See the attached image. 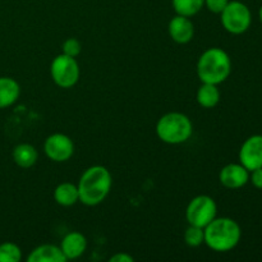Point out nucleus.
Here are the masks:
<instances>
[{
	"label": "nucleus",
	"instance_id": "1a4fd4ad",
	"mask_svg": "<svg viewBox=\"0 0 262 262\" xmlns=\"http://www.w3.org/2000/svg\"><path fill=\"white\" fill-rule=\"evenodd\" d=\"M239 163L252 171L262 168V135H253L243 142L239 150Z\"/></svg>",
	"mask_w": 262,
	"mask_h": 262
},
{
	"label": "nucleus",
	"instance_id": "ddd939ff",
	"mask_svg": "<svg viewBox=\"0 0 262 262\" xmlns=\"http://www.w3.org/2000/svg\"><path fill=\"white\" fill-rule=\"evenodd\" d=\"M28 262H66L60 247L55 245H41L36 247L27 257Z\"/></svg>",
	"mask_w": 262,
	"mask_h": 262
},
{
	"label": "nucleus",
	"instance_id": "423d86ee",
	"mask_svg": "<svg viewBox=\"0 0 262 262\" xmlns=\"http://www.w3.org/2000/svg\"><path fill=\"white\" fill-rule=\"evenodd\" d=\"M51 78L61 89H71L79 79V66L76 58L66 54L55 56L50 67Z\"/></svg>",
	"mask_w": 262,
	"mask_h": 262
},
{
	"label": "nucleus",
	"instance_id": "412c9836",
	"mask_svg": "<svg viewBox=\"0 0 262 262\" xmlns=\"http://www.w3.org/2000/svg\"><path fill=\"white\" fill-rule=\"evenodd\" d=\"M82 50L81 42H79L77 38H67L63 43V54L68 56H73V58H77L79 55Z\"/></svg>",
	"mask_w": 262,
	"mask_h": 262
},
{
	"label": "nucleus",
	"instance_id": "0eeeda50",
	"mask_svg": "<svg viewBox=\"0 0 262 262\" xmlns=\"http://www.w3.org/2000/svg\"><path fill=\"white\" fill-rule=\"evenodd\" d=\"M217 206L212 197L201 194L192 200L186 210V217L189 225L205 228L216 217Z\"/></svg>",
	"mask_w": 262,
	"mask_h": 262
},
{
	"label": "nucleus",
	"instance_id": "4be33fe9",
	"mask_svg": "<svg viewBox=\"0 0 262 262\" xmlns=\"http://www.w3.org/2000/svg\"><path fill=\"white\" fill-rule=\"evenodd\" d=\"M228 3H229V0H205V5H206L207 9L215 14H220L225 9Z\"/></svg>",
	"mask_w": 262,
	"mask_h": 262
},
{
	"label": "nucleus",
	"instance_id": "f03ea898",
	"mask_svg": "<svg viewBox=\"0 0 262 262\" xmlns=\"http://www.w3.org/2000/svg\"><path fill=\"white\" fill-rule=\"evenodd\" d=\"M205 243L216 252H228L235 248L242 237L239 224L230 217H215L204 228Z\"/></svg>",
	"mask_w": 262,
	"mask_h": 262
},
{
	"label": "nucleus",
	"instance_id": "39448f33",
	"mask_svg": "<svg viewBox=\"0 0 262 262\" xmlns=\"http://www.w3.org/2000/svg\"><path fill=\"white\" fill-rule=\"evenodd\" d=\"M220 15H222L223 27L233 35L245 33L252 23V14H251L250 8L245 3L238 2V0L228 3Z\"/></svg>",
	"mask_w": 262,
	"mask_h": 262
},
{
	"label": "nucleus",
	"instance_id": "393cba45",
	"mask_svg": "<svg viewBox=\"0 0 262 262\" xmlns=\"http://www.w3.org/2000/svg\"><path fill=\"white\" fill-rule=\"evenodd\" d=\"M258 18H260V22L262 23V5H261L260 10H258Z\"/></svg>",
	"mask_w": 262,
	"mask_h": 262
},
{
	"label": "nucleus",
	"instance_id": "4468645a",
	"mask_svg": "<svg viewBox=\"0 0 262 262\" xmlns=\"http://www.w3.org/2000/svg\"><path fill=\"white\" fill-rule=\"evenodd\" d=\"M20 94V87L14 78L0 77V109L14 104Z\"/></svg>",
	"mask_w": 262,
	"mask_h": 262
},
{
	"label": "nucleus",
	"instance_id": "b1692460",
	"mask_svg": "<svg viewBox=\"0 0 262 262\" xmlns=\"http://www.w3.org/2000/svg\"><path fill=\"white\" fill-rule=\"evenodd\" d=\"M110 261L112 262H133L135 261V258H133L130 255H128V253L122 252V253H117V255L112 256V257H110Z\"/></svg>",
	"mask_w": 262,
	"mask_h": 262
},
{
	"label": "nucleus",
	"instance_id": "9b49d317",
	"mask_svg": "<svg viewBox=\"0 0 262 262\" xmlns=\"http://www.w3.org/2000/svg\"><path fill=\"white\" fill-rule=\"evenodd\" d=\"M168 31L171 40L176 41L177 43L189 42L194 35V27L192 20L188 17L179 14H177V17H174L169 22Z\"/></svg>",
	"mask_w": 262,
	"mask_h": 262
},
{
	"label": "nucleus",
	"instance_id": "f257e3e1",
	"mask_svg": "<svg viewBox=\"0 0 262 262\" xmlns=\"http://www.w3.org/2000/svg\"><path fill=\"white\" fill-rule=\"evenodd\" d=\"M112 174L105 166L94 165L86 169L78 182L79 201L86 206L101 204L112 189Z\"/></svg>",
	"mask_w": 262,
	"mask_h": 262
},
{
	"label": "nucleus",
	"instance_id": "2eb2a0df",
	"mask_svg": "<svg viewBox=\"0 0 262 262\" xmlns=\"http://www.w3.org/2000/svg\"><path fill=\"white\" fill-rule=\"evenodd\" d=\"M54 200L60 206H73L79 201L78 187L73 183H68V182L59 184L54 191Z\"/></svg>",
	"mask_w": 262,
	"mask_h": 262
},
{
	"label": "nucleus",
	"instance_id": "aec40b11",
	"mask_svg": "<svg viewBox=\"0 0 262 262\" xmlns=\"http://www.w3.org/2000/svg\"><path fill=\"white\" fill-rule=\"evenodd\" d=\"M184 241L189 247H199L202 243H205V232L204 228L196 227V225H189L184 233Z\"/></svg>",
	"mask_w": 262,
	"mask_h": 262
},
{
	"label": "nucleus",
	"instance_id": "dca6fc26",
	"mask_svg": "<svg viewBox=\"0 0 262 262\" xmlns=\"http://www.w3.org/2000/svg\"><path fill=\"white\" fill-rule=\"evenodd\" d=\"M37 150L30 143H19L13 150V160L23 169L31 168L37 161Z\"/></svg>",
	"mask_w": 262,
	"mask_h": 262
},
{
	"label": "nucleus",
	"instance_id": "a211bd4d",
	"mask_svg": "<svg viewBox=\"0 0 262 262\" xmlns=\"http://www.w3.org/2000/svg\"><path fill=\"white\" fill-rule=\"evenodd\" d=\"M173 8L177 14L184 17H193L205 5V0H173Z\"/></svg>",
	"mask_w": 262,
	"mask_h": 262
},
{
	"label": "nucleus",
	"instance_id": "f8f14e48",
	"mask_svg": "<svg viewBox=\"0 0 262 262\" xmlns=\"http://www.w3.org/2000/svg\"><path fill=\"white\" fill-rule=\"evenodd\" d=\"M60 248L67 260H76L86 252L87 239L79 232L68 233L61 241Z\"/></svg>",
	"mask_w": 262,
	"mask_h": 262
},
{
	"label": "nucleus",
	"instance_id": "6e6552de",
	"mask_svg": "<svg viewBox=\"0 0 262 262\" xmlns=\"http://www.w3.org/2000/svg\"><path fill=\"white\" fill-rule=\"evenodd\" d=\"M43 151L50 160L55 163H64L73 156L74 143L71 137L63 133H54L46 138Z\"/></svg>",
	"mask_w": 262,
	"mask_h": 262
},
{
	"label": "nucleus",
	"instance_id": "20e7f679",
	"mask_svg": "<svg viewBox=\"0 0 262 262\" xmlns=\"http://www.w3.org/2000/svg\"><path fill=\"white\" fill-rule=\"evenodd\" d=\"M193 132L192 122L182 113H168L159 119L156 133L163 142L169 145H179L189 140Z\"/></svg>",
	"mask_w": 262,
	"mask_h": 262
},
{
	"label": "nucleus",
	"instance_id": "9d476101",
	"mask_svg": "<svg viewBox=\"0 0 262 262\" xmlns=\"http://www.w3.org/2000/svg\"><path fill=\"white\" fill-rule=\"evenodd\" d=\"M220 183L229 189H239L250 182V171L242 164H228L220 170Z\"/></svg>",
	"mask_w": 262,
	"mask_h": 262
},
{
	"label": "nucleus",
	"instance_id": "5701e85b",
	"mask_svg": "<svg viewBox=\"0 0 262 262\" xmlns=\"http://www.w3.org/2000/svg\"><path fill=\"white\" fill-rule=\"evenodd\" d=\"M250 182L257 189H262V168L250 171Z\"/></svg>",
	"mask_w": 262,
	"mask_h": 262
},
{
	"label": "nucleus",
	"instance_id": "6ab92c4d",
	"mask_svg": "<svg viewBox=\"0 0 262 262\" xmlns=\"http://www.w3.org/2000/svg\"><path fill=\"white\" fill-rule=\"evenodd\" d=\"M22 260V251L13 242L0 245V262H19Z\"/></svg>",
	"mask_w": 262,
	"mask_h": 262
},
{
	"label": "nucleus",
	"instance_id": "f3484780",
	"mask_svg": "<svg viewBox=\"0 0 262 262\" xmlns=\"http://www.w3.org/2000/svg\"><path fill=\"white\" fill-rule=\"evenodd\" d=\"M196 99L197 102L205 109L215 107L220 101V91L217 89V84L202 83L197 90Z\"/></svg>",
	"mask_w": 262,
	"mask_h": 262
},
{
	"label": "nucleus",
	"instance_id": "7ed1b4c3",
	"mask_svg": "<svg viewBox=\"0 0 262 262\" xmlns=\"http://www.w3.org/2000/svg\"><path fill=\"white\" fill-rule=\"evenodd\" d=\"M230 72L232 60L227 51L220 48L207 49L197 61V76L202 83H223L230 76Z\"/></svg>",
	"mask_w": 262,
	"mask_h": 262
}]
</instances>
